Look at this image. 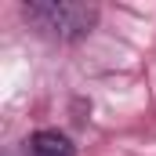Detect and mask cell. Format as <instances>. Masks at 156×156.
<instances>
[{
    "label": "cell",
    "instance_id": "6da1fadb",
    "mask_svg": "<svg viewBox=\"0 0 156 156\" xmlns=\"http://www.w3.org/2000/svg\"><path fill=\"white\" fill-rule=\"evenodd\" d=\"M22 15H26L29 29H37L47 40H58V44L83 40L98 26V7L80 4V0H29L22 7Z\"/></svg>",
    "mask_w": 156,
    "mask_h": 156
},
{
    "label": "cell",
    "instance_id": "7a4b0ae2",
    "mask_svg": "<svg viewBox=\"0 0 156 156\" xmlns=\"http://www.w3.org/2000/svg\"><path fill=\"white\" fill-rule=\"evenodd\" d=\"M26 153L29 156H76V145L62 131H37L26 142Z\"/></svg>",
    "mask_w": 156,
    "mask_h": 156
}]
</instances>
